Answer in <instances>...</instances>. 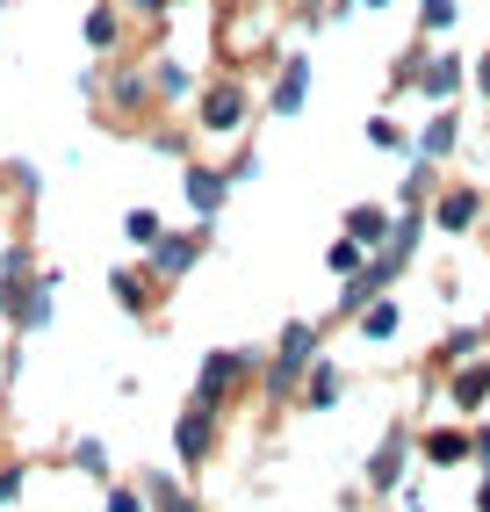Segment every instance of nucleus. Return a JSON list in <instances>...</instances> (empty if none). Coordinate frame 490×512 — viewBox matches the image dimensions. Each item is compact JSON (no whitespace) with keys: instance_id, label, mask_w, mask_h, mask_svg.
<instances>
[{"instance_id":"1","label":"nucleus","mask_w":490,"mask_h":512,"mask_svg":"<svg viewBox=\"0 0 490 512\" xmlns=\"http://www.w3.org/2000/svg\"><path fill=\"white\" fill-rule=\"evenodd\" d=\"M245 123H253V87H245L238 73L209 80V87L195 94V130H202V138H238Z\"/></svg>"},{"instance_id":"2","label":"nucleus","mask_w":490,"mask_h":512,"mask_svg":"<svg viewBox=\"0 0 490 512\" xmlns=\"http://www.w3.org/2000/svg\"><path fill=\"white\" fill-rule=\"evenodd\" d=\"M310 361H318V325L289 318L282 325V347H274V361H267V397H289L303 375H310Z\"/></svg>"},{"instance_id":"3","label":"nucleus","mask_w":490,"mask_h":512,"mask_svg":"<svg viewBox=\"0 0 490 512\" xmlns=\"http://www.w3.org/2000/svg\"><path fill=\"white\" fill-rule=\"evenodd\" d=\"M253 354H238V347H217V354H209L202 361V375H195V404H209V412H224V404L245 390V383H253Z\"/></svg>"},{"instance_id":"4","label":"nucleus","mask_w":490,"mask_h":512,"mask_svg":"<svg viewBox=\"0 0 490 512\" xmlns=\"http://www.w3.org/2000/svg\"><path fill=\"white\" fill-rule=\"evenodd\" d=\"M462 80H469V58L454 44H433L426 51V73H418V94H426L433 109H454V101H462Z\"/></svg>"},{"instance_id":"5","label":"nucleus","mask_w":490,"mask_h":512,"mask_svg":"<svg viewBox=\"0 0 490 512\" xmlns=\"http://www.w3.org/2000/svg\"><path fill=\"white\" fill-rule=\"evenodd\" d=\"M426 217H433V231H447V238L476 231V224H483V188H476V181H454V188H440Z\"/></svg>"},{"instance_id":"6","label":"nucleus","mask_w":490,"mask_h":512,"mask_svg":"<svg viewBox=\"0 0 490 512\" xmlns=\"http://www.w3.org/2000/svg\"><path fill=\"white\" fill-rule=\"evenodd\" d=\"M267 109H274V116H282V123L310 109V51H289L282 65H274V87H267Z\"/></svg>"},{"instance_id":"7","label":"nucleus","mask_w":490,"mask_h":512,"mask_svg":"<svg viewBox=\"0 0 490 512\" xmlns=\"http://www.w3.org/2000/svg\"><path fill=\"white\" fill-rule=\"evenodd\" d=\"M202 253H209V224H195V231H166L159 246H152V275H159V282H181Z\"/></svg>"},{"instance_id":"8","label":"nucleus","mask_w":490,"mask_h":512,"mask_svg":"<svg viewBox=\"0 0 490 512\" xmlns=\"http://www.w3.org/2000/svg\"><path fill=\"white\" fill-rule=\"evenodd\" d=\"M181 195H188L195 224H217L224 195H231V174H224V166H188V174H181Z\"/></svg>"},{"instance_id":"9","label":"nucleus","mask_w":490,"mask_h":512,"mask_svg":"<svg viewBox=\"0 0 490 512\" xmlns=\"http://www.w3.org/2000/svg\"><path fill=\"white\" fill-rule=\"evenodd\" d=\"M411 145H418L411 159H433V166H447L454 152H462V116H454V109H433L426 123L411 130Z\"/></svg>"},{"instance_id":"10","label":"nucleus","mask_w":490,"mask_h":512,"mask_svg":"<svg viewBox=\"0 0 490 512\" xmlns=\"http://www.w3.org/2000/svg\"><path fill=\"white\" fill-rule=\"evenodd\" d=\"M173 448H181V462H209V448H217V412H209V404H188L181 426H173Z\"/></svg>"},{"instance_id":"11","label":"nucleus","mask_w":490,"mask_h":512,"mask_svg":"<svg viewBox=\"0 0 490 512\" xmlns=\"http://www.w3.org/2000/svg\"><path fill=\"white\" fill-rule=\"evenodd\" d=\"M109 289H116V303H123L130 318H152V296H159L166 282L152 275V267H116V275H109Z\"/></svg>"},{"instance_id":"12","label":"nucleus","mask_w":490,"mask_h":512,"mask_svg":"<svg viewBox=\"0 0 490 512\" xmlns=\"http://www.w3.org/2000/svg\"><path fill=\"white\" fill-rule=\"evenodd\" d=\"M390 231H397V217L382 210V202H354V210H346V238H354V246H368V253L390 246Z\"/></svg>"},{"instance_id":"13","label":"nucleus","mask_w":490,"mask_h":512,"mask_svg":"<svg viewBox=\"0 0 490 512\" xmlns=\"http://www.w3.org/2000/svg\"><path fill=\"white\" fill-rule=\"evenodd\" d=\"M109 101H116L123 116H137L145 101H159V87H152V65H116V73H109Z\"/></svg>"},{"instance_id":"14","label":"nucleus","mask_w":490,"mask_h":512,"mask_svg":"<svg viewBox=\"0 0 490 512\" xmlns=\"http://www.w3.org/2000/svg\"><path fill=\"white\" fill-rule=\"evenodd\" d=\"M339 390H346L339 361H332V354H318V361H310V375H303V404H310V412H325V404H339Z\"/></svg>"},{"instance_id":"15","label":"nucleus","mask_w":490,"mask_h":512,"mask_svg":"<svg viewBox=\"0 0 490 512\" xmlns=\"http://www.w3.org/2000/svg\"><path fill=\"white\" fill-rule=\"evenodd\" d=\"M447 397H454V412H476V404L490 397V361L483 354L462 361V368H454V383H447Z\"/></svg>"},{"instance_id":"16","label":"nucleus","mask_w":490,"mask_h":512,"mask_svg":"<svg viewBox=\"0 0 490 512\" xmlns=\"http://www.w3.org/2000/svg\"><path fill=\"white\" fill-rule=\"evenodd\" d=\"M354 325H361V339H375V347H382V339H397V332H404V303H397V296H375Z\"/></svg>"},{"instance_id":"17","label":"nucleus","mask_w":490,"mask_h":512,"mask_svg":"<svg viewBox=\"0 0 490 512\" xmlns=\"http://www.w3.org/2000/svg\"><path fill=\"white\" fill-rule=\"evenodd\" d=\"M490 339V318L483 325H454L447 339H440V368H462V361H476V347Z\"/></svg>"},{"instance_id":"18","label":"nucleus","mask_w":490,"mask_h":512,"mask_svg":"<svg viewBox=\"0 0 490 512\" xmlns=\"http://www.w3.org/2000/svg\"><path fill=\"white\" fill-rule=\"evenodd\" d=\"M152 87H159V101H188V94H202L181 58H152Z\"/></svg>"},{"instance_id":"19","label":"nucleus","mask_w":490,"mask_h":512,"mask_svg":"<svg viewBox=\"0 0 490 512\" xmlns=\"http://www.w3.org/2000/svg\"><path fill=\"white\" fill-rule=\"evenodd\" d=\"M404 448H411L404 433H390V440H382V448H375V462H368V484H375V491H390L397 476H404Z\"/></svg>"},{"instance_id":"20","label":"nucleus","mask_w":490,"mask_h":512,"mask_svg":"<svg viewBox=\"0 0 490 512\" xmlns=\"http://www.w3.org/2000/svg\"><path fill=\"white\" fill-rule=\"evenodd\" d=\"M368 260H375V253H368V246H354V238H346V231H339V238H332V246H325V267H332V275H339V282H354V275H361V267H368Z\"/></svg>"},{"instance_id":"21","label":"nucleus","mask_w":490,"mask_h":512,"mask_svg":"<svg viewBox=\"0 0 490 512\" xmlns=\"http://www.w3.org/2000/svg\"><path fill=\"white\" fill-rule=\"evenodd\" d=\"M462 0H418V37H454Z\"/></svg>"},{"instance_id":"22","label":"nucleus","mask_w":490,"mask_h":512,"mask_svg":"<svg viewBox=\"0 0 490 512\" xmlns=\"http://www.w3.org/2000/svg\"><path fill=\"white\" fill-rule=\"evenodd\" d=\"M469 455H476V440H469V433H454V426L426 433V462H440V469H447V462H469Z\"/></svg>"},{"instance_id":"23","label":"nucleus","mask_w":490,"mask_h":512,"mask_svg":"<svg viewBox=\"0 0 490 512\" xmlns=\"http://www.w3.org/2000/svg\"><path fill=\"white\" fill-rule=\"evenodd\" d=\"M368 145H375V152H397V159L418 152V145H411V130H404L397 116H368Z\"/></svg>"},{"instance_id":"24","label":"nucleus","mask_w":490,"mask_h":512,"mask_svg":"<svg viewBox=\"0 0 490 512\" xmlns=\"http://www.w3.org/2000/svg\"><path fill=\"white\" fill-rule=\"evenodd\" d=\"M123 44V15L116 8H94L87 15V51H116Z\"/></svg>"},{"instance_id":"25","label":"nucleus","mask_w":490,"mask_h":512,"mask_svg":"<svg viewBox=\"0 0 490 512\" xmlns=\"http://www.w3.org/2000/svg\"><path fill=\"white\" fill-rule=\"evenodd\" d=\"M123 238H130V246H137V253H152V246H159V238H166V224H159V210H130V217H123Z\"/></svg>"},{"instance_id":"26","label":"nucleus","mask_w":490,"mask_h":512,"mask_svg":"<svg viewBox=\"0 0 490 512\" xmlns=\"http://www.w3.org/2000/svg\"><path fill=\"white\" fill-rule=\"evenodd\" d=\"M73 469H87V476H109V448H101V440H80V448H73Z\"/></svg>"},{"instance_id":"27","label":"nucleus","mask_w":490,"mask_h":512,"mask_svg":"<svg viewBox=\"0 0 490 512\" xmlns=\"http://www.w3.org/2000/svg\"><path fill=\"white\" fill-rule=\"evenodd\" d=\"M253 174H260V152H253V145H245V152L231 159V188H238V181H253Z\"/></svg>"},{"instance_id":"28","label":"nucleus","mask_w":490,"mask_h":512,"mask_svg":"<svg viewBox=\"0 0 490 512\" xmlns=\"http://www.w3.org/2000/svg\"><path fill=\"white\" fill-rule=\"evenodd\" d=\"M22 484H29V469H22V462H8V469H0V505H8Z\"/></svg>"},{"instance_id":"29","label":"nucleus","mask_w":490,"mask_h":512,"mask_svg":"<svg viewBox=\"0 0 490 512\" xmlns=\"http://www.w3.org/2000/svg\"><path fill=\"white\" fill-rule=\"evenodd\" d=\"M130 8H137V15H145V22H166L173 8H181V0H130Z\"/></svg>"},{"instance_id":"30","label":"nucleus","mask_w":490,"mask_h":512,"mask_svg":"<svg viewBox=\"0 0 490 512\" xmlns=\"http://www.w3.org/2000/svg\"><path fill=\"white\" fill-rule=\"evenodd\" d=\"M109 512H145V498H137L130 484H116V491H109Z\"/></svg>"},{"instance_id":"31","label":"nucleus","mask_w":490,"mask_h":512,"mask_svg":"<svg viewBox=\"0 0 490 512\" xmlns=\"http://www.w3.org/2000/svg\"><path fill=\"white\" fill-rule=\"evenodd\" d=\"M476 94H483V109H490V51L476 58Z\"/></svg>"},{"instance_id":"32","label":"nucleus","mask_w":490,"mask_h":512,"mask_svg":"<svg viewBox=\"0 0 490 512\" xmlns=\"http://www.w3.org/2000/svg\"><path fill=\"white\" fill-rule=\"evenodd\" d=\"M476 455H483V462H490V433H476Z\"/></svg>"},{"instance_id":"33","label":"nucleus","mask_w":490,"mask_h":512,"mask_svg":"<svg viewBox=\"0 0 490 512\" xmlns=\"http://www.w3.org/2000/svg\"><path fill=\"white\" fill-rule=\"evenodd\" d=\"M361 8H390V0H361Z\"/></svg>"}]
</instances>
